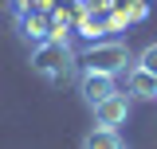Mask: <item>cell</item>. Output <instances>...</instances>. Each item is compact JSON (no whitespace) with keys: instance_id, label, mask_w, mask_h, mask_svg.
<instances>
[{"instance_id":"6da1fadb","label":"cell","mask_w":157,"mask_h":149,"mask_svg":"<svg viewBox=\"0 0 157 149\" xmlns=\"http://www.w3.org/2000/svg\"><path fill=\"white\" fill-rule=\"evenodd\" d=\"M32 71L39 78H47V82H63L75 71V51L67 43H59V39H43V43L32 47Z\"/></svg>"},{"instance_id":"7a4b0ae2","label":"cell","mask_w":157,"mask_h":149,"mask_svg":"<svg viewBox=\"0 0 157 149\" xmlns=\"http://www.w3.org/2000/svg\"><path fill=\"white\" fill-rule=\"evenodd\" d=\"M78 63H82V71H98V74H114L118 78V71H126V67L134 63V55H130L126 43L110 39V43H90Z\"/></svg>"},{"instance_id":"3957f363","label":"cell","mask_w":157,"mask_h":149,"mask_svg":"<svg viewBox=\"0 0 157 149\" xmlns=\"http://www.w3.org/2000/svg\"><path fill=\"white\" fill-rule=\"evenodd\" d=\"M94 114V126H106V130H118V126H126V118H130V94H110L106 102H98L90 106Z\"/></svg>"},{"instance_id":"277c9868","label":"cell","mask_w":157,"mask_h":149,"mask_svg":"<svg viewBox=\"0 0 157 149\" xmlns=\"http://www.w3.org/2000/svg\"><path fill=\"white\" fill-rule=\"evenodd\" d=\"M78 94H82L86 106H98V102H106L110 94H118V82H114V74L82 71V74H78Z\"/></svg>"},{"instance_id":"5b68a950","label":"cell","mask_w":157,"mask_h":149,"mask_svg":"<svg viewBox=\"0 0 157 149\" xmlns=\"http://www.w3.org/2000/svg\"><path fill=\"white\" fill-rule=\"evenodd\" d=\"M126 86L130 90L126 94H134V98H157V74H149V71H141V67H130V78H126Z\"/></svg>"},{"instance_id":"8992f818","label":"cell","mask_w":157,"mask_h":149,"mask_svg":"<svg viewBox=\"0 0 157 149\" xmlns=\"http://www.w3.org/2000/svg\"><path fill=\"white\" fill-rule=\"evenodd\" d=\"M78 149H126L122 133L118 130H106V126H94L90 133H82V145Z\"/></svg>"},{"instance_id":"52a82bcc","label":"cell","mask_w":157,"mask_h":149,"mask_svg":"<svg viewBox=\"0 0 157 149\" xmlns=\"http://www.w3.org/2000/svg\"><path fill=\"white\" fill-rule=\"evenodd\" d=\"M20 32L24 39H32V43H43V39H51V20L36 12V16H20Z\"/></svg>"},{"instance_id":"ba28073f","label":"cell","mask_w":157,"mask_h":149,"mask_svg":"<svg viewBox=\"0 0 157 149\" xmlns=\"http://www.w3.org/2000/svg\"><path fill=\"white\" fill-rule=\"evenodd\" d=\"M137 67H141V71H149V74H157V43H149V47H145V51H141V55L134 59Z\"/></svg>"}]
</instances>
